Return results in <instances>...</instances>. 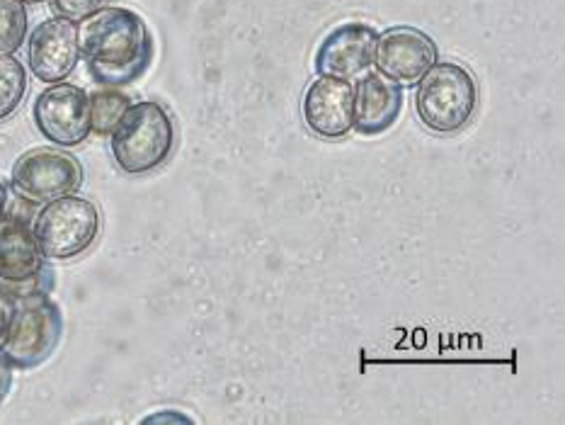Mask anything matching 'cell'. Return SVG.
<instances>
[{"label":"cell","mask_w":565,"mask_h":425,"mask_svg":"<svg viewBox=\"0 0 565 425\" xmlns=\"http://www.w3.org/2000/svg\"><path fill=\"white\" fill-rule=\"evenodd\" d=\"M354 88L345 78L318 76L303 93V125L318 139L338 141L352 131Z\"/></svg>","instance_id":"11"},{"label":"cell","mask_w":565,"mask_h":425,"mask_svg":"<svg viewBox=\"0 0 565 425\" xmlns=\"http://www.w3.org/2000/svg\"><path fill=\"white\" fill-rule=\"evenodd\" d=\"M78 46L90 76L107 88L139 81L156 54L151 30L139 12L113 6L81 22Z\"/></svg>","instance_id":"1"},{"label":"cell","mask_w":565,"mask_h":425,"mask_svg":"<svg viewBox=\"0 0 565 425\" xmlns=\"http://www.w3.org/2000/svg\"><path fill=\"white\" fill-rule=\"evenodd\" d=\"M22 3H46V0H22Z\"/></svg>","instance_id":"21"},{"label":"cell","mask_w":565,"mask_h":425,"mask_svg":"<svg viewBox=\"0 0 565 425\" xmlns=\"http://www.w3.org/2000/svg\"><path fill=\"white\" fill-rule=\"evenodd\" d=\"M109 0H54V10L58 12L61 18L68 20H85L95 15L97 10L107 8Z\"/></svg>","instance_id":"17"},{"label":"cell","mask_w":565,"mask_h":425,"mask_svg":"<svg viewBox=\"0 0 565 425\" xmlns=\"http://www.w3.org/2000/svg\"><path fill=\"white\" fill-rule=\"evenodd\" d=\"M34 125L56 146H78L90 137V97L73 83H54L34 100Z\"/></svg>","instance_id":"8"},{"label":"cell","mask_w":565,"mask_h":425,"mask_svg":"<svg viewBox=\"0 0 565 425\" xmlns=\"http://www.w3.org/2000/svg\"><path fill=\"white\" fill-rule=\"evenodd\" d=\"M61 333H64V316L54 301H49L46 295L22 299L20 307L15 304L0 355L10 368H40L54 355Z\"/></svg>","instance_id":"5"},{"label":"cell","mask_w":565,"mask_h":425,"mask_svg":"<svg viewBox=\"0 0 565 425\" xmlns=\"http://www.w3.org/2000/svg\"><path fill=\"white\" fill-rule=\"evenodd\" d=\"M28 36V10L22 0H0V56L15 54Z\"/></svg>","instance_id":"16"},{"label":"cell","mask_w":565,"mask_h":425,"mask_svg":"<svg viewBox=\"0 0 565 425\" xmlns=\"http://www.w3.org/2000/svg\"><path fill=\"white\" fill-rule=\"evenodd\" d=\"M90 97V131L107 137L131 107V97L117 91H97Z\"/></svg>","instance_id":"15"},{"label":"cell","mask_w":565,"mask_h":425,"mask_svg":"<svg viewBox=\"0 0 565 425\" xmlns=\"http://www.w3.org/2000/svg\"><path fill=\"white\" fill-rule=\"evenodd\" d=\"M6 206H8V190L3 182H0V222H3V216H6Z\"/></svg>","instance_id":"20"},{"label":"cell","mask_w":565,"mask_h":425,"mask_svg":"<svg viewBox=\"0 0 565 425\" xmlns=\"http://www.w3.org/2000/svg\"><path fill=\"white\" fill-rule=\"evenodd\" d=\"M437 44L429 34L415 28H391L379 34L374 46L376 71L398 85H415L437 64Z\"/></svg>","instance_id":"9"},{"label":"cell","mask_w":565,"mask_h":425,"mask_svg":"<svg viewBox=\"0 0 565 425\" xmlns=\"http://www.w3.org/2000/svg\"><path fill=\"white\" fill-rule=\"evenodd\" d=\"M52 287V270L36 246L30 224L18 214L0 222V291L12 301L42 297Z\"/></svg>","instance_id":"6"},{"label":"cell","mask_w":565,"mask_h":425,"mask_svg":"<svg viewBox=\"0 0 565 425\" xmlns=\"http://www.w3.org/2000/svg\"><path fill=\"white\" fill-rule=\"evenodd\" d=\"M12 190L32 204H46L73 194L83 182V166L73 153L61 149H32L12 166Z\"/></svg>","instance_id":"7"},{"label":"cell","mask_w":565,"mask_h":425,"mask_svg":"<svg viewBox=\"0 0 565 425\" xmlns=\"http://www.w3.org/2000/svg\"><path fill=\"white\" fill-rule=\"evenodd\" d=\"M28 61L32 73L44 83H61L81 61L78 24L68 18H49L30 34Z\"/></svg>","instance_id":"10"},{"label":"cell","mask_w":565,"mask_h":425,"mask_svg":"<svg viewBox=\"0 0 565 425\" xmlns=\"http://www.w3.org/2000/svg\"><path fill=\"white\" fill-rule=\"evenodd\" d=\"M12 314H15V301L0 291V346H3V338L8 333L10 321H12Z\"/></svg>","instance_id":"18"},{"label":"cell","mask_w":565,"mask_h":425,"mask_svg":"<svg viewBox=\"0 0 565 425\" xmlns=\"http://www.w3.org/2000/svg\"><path fill=\"white\" fill-rule=\"evenodd\" d=\"M403 113V85L381 76L379 71L364 73L354 91L352 129L362 137H379L396 125Z\"/></svg>","instance_id":"13"},{"label":"cell","mask_w":565,"mask_h":425,"mask_svg":"<svg viewBox=\"0 0 565 425\" xmlns=\"http://www.w3.org/2000/svg\"><path fill=\"white\" fill-rule=\"evenodd\" d=\"M100 234V212L85 198H64L46 202L36 214L32 236L44 261H71L88 251Z\"/></svg>","instance_id":"4"},{"label":"cell","mask_w":565,"mask_h":425,"mask_svg":"<svg viewBox=\"0 0 565 425\" xmlns=\"http://www.w3.org/2000/svg\"><path fill=\"white\" fill-rule=\"evenodd\" d=\"M24 93H28L24 66L12 54L0 56V121L18 113Z\"/></svg>","instance_id":"14"},{"label":"cell","mask_w":565,"mask_h":425,"mask_svg":"<svg viewBox=\"0 0 565 425\" xmlns=\"http://www.w3.org/2000/svg\"><path fill=\"white\" fill-rule=\"evenodd\" d=\"M478 85L463 66L441 61L417 81L415 109L423 127L435 134L463 129L476 115Z\"/></svg>","instance_id":"3"},{"label":"cell","mask_w":565,"mask_h":425,"mask_svg":"<svg viewBox=\"0 0 565 425\" xmlns=\"http://www.w3.org/2000/svg\"><path fill=\"white\" fill-rule=\"evenodd\" d=\"M379 32L364 22H342L318 46L313 68L318 76L354 78L372 66Z\"/></svg>","instance_id":"12"},{"label":"cell","mask_w":565,"mask_h":425,"mask_svg":"<svg viewBox=\"0 0 565 425\" xmlns=\"http://www.w3.org/2000/svg\"><path fill=\"white\" fill-rule=\"evenodd\" d=\"M109 137L117 166L129 176L151 173L175 151L173 117L156 100L131 105Z\"/></svg>","instance_id":"2"},{"label":"cell","mask_w":565,"mask_h":425,"mask_svg":"<svg viewBox=\"0 0 565 425\" xmlns=\"http://www.w3.org/2000/svg\"><path fill=\"white\" fill-rule=\"evenodd\" d=\"M10 389V364L3 360V355H0V401H3V396L8 394Z\"/></svg>","instance_id":"19"}]
</instances>
